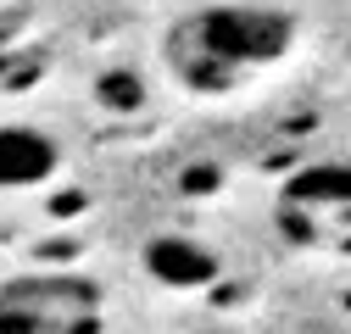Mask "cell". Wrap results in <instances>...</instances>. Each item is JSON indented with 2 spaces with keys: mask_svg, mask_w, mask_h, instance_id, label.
<instances>
[{
  "mask_svg": "<svg viewBox=\"0 0 351 334\" xmlns=\"http://www.w3.org/2000/svg\"><path fill=\"white\" fill-rule=\"evenodd\" d=\"M295 17L274 6H212L179 28L173 67L190 90H223L234 73H262L295 51Z\"/></svg>",
  "mask_w": 351,
  "mask_h": 334,
  "instance_id": "6da1fadb",
  "label": "cell"
},
{
  "mask_svg": "<svg viewBox=\"0 0 351 334\" xmlns=\"http://www.w3.org/2000/svg\"><path fill=\"white\" fill-rule=\"evenodd\" d=\"M101 290L73 273H34L0 290V334H90Z\"/></svg>",
  "mask_w": 351,
  "mask_h": 334,
  "instance_id": "7a4b0ae2",
  "label": "cell"
},
{
  "mask_svg": "<svg viewBox=\"0 0 351 334\" xmlns=\"http://www.w3.org/2000/svg\"><path fill=\"white\" fill-rule=\"evenodd\" d=\"M62 145L34 123H0V190H39L56 179Z\"/></svg>",
  "mask_w": 351,
  "mask_h": 334,
  "instance_id": "3957f363",
  "label": "cell"
},
{
  "mask_svg": "<svg viewBox=\"0 0 351 334\" xmlns=\"http://www.w3.org/2000/svg\"><path fill=\"white\" fill-rule=\"evenodd\" d=\"M145 273L162 290H206V284H217L223 262H217L212 245H201L190 234H156V240H145Z\"/></svg>",
  "mask_w": 351,
  "mask_h": 334,
  "instance_id": "277c9868",
  "label": "cell"
},
{
  "mask_svg": "<svg viewBox=\"0 0 351 334\" xmlns=\"http://www.w3.org/2000/svg\"><path fill=\"white\" fill-rule=\"evenodd\" d=\"M290 206H340L351 212V162H313L285 184Z\"/></svg>",
  "mask_w": 351,
  "mask_h": 334,
  "instance_id": "5b68a950",
  "label": "cell"
},
{
  "mask_svg": "<svg viewBox=\"0 0 351 334\" xmlns=\"http://www.w3.org/2000/svg\"><path fill=\"white\" fill-rule=\"evenodd\" d=\"M95 95H101L106 112H140V106H145V90H140V78H134V73H106Z\"/></svg>",
  "mask_w": 351,
  "mask_h": 334,
  "instance_id": "8992f818",
  "label": "cell"
},
{
  "mask_svg": "<svg viewBox=\"0 0 351 334\" xmlns=\"http://www.w3.org/2000/svg\"><path fill=\"white\" fill-rule=\"evenodd\" d=\"M0 39H6V34H0Z\"/></svg>",
  "mask_w": 351,
  "mask_h": 334,
  "instance_id": "52a82bcc",
  "label": "cell"
}]
</instances>
